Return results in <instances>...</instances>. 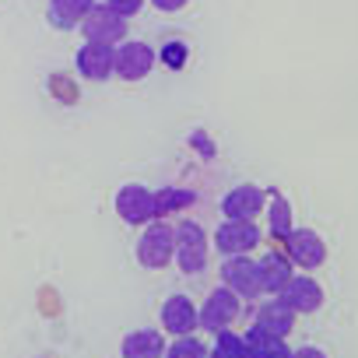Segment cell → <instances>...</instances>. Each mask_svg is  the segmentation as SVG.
Here are the masks:
<instances>
[{
  "label": "cell",
  "instance_id": "1",
  "mask_svg": "<svg viewBox=\"0 0 358 358\" xmlns=\"http://www.w3.org/2000/svg\"><path fill=\"white\" fill-rule=\"evenodd\" d=\"M292 313H316L323 302V292L313 278H288L285 285V299H281Z\"/></svg>",
  "mask_w": 358,
  "mask_h": 358
},
{
  "label": "cell",
  "instance_id": "2",
  "mask_svg": "<svg viewBox=\"0 0 358 358\" xmlns=\"http://www.w3.org/2000/svg\"><path fill=\"white\" fill-rule=\"evenodd\" d=\"M292 323H295V313L285 302H267L260 309V320H257V327L267 330V334H274V337H285L292 330Z\"/></svg>",
  "mask_w": 358,
  "mask_h": 358
},
{
  "label": "cell",
  "instance_id": "3",
  "mask_svg": "<svg viewBox=\"0 0 358 358\" xmlns=\"http://www.w3.org/2000/svg\"><path fill=\"white\" fill-rule=\"evenodd\" d=\"M236 299L232 295H225V292H218L211 302H208V309H204V327H211V330H222V327H229L232 320H236Z\"/></svg>",
  "mask_w": 358,
  "mask_h": 358
},
{
  "label": "cell",
  "instance_id": "4",
  "mask_svg": "<svg viewBox=\"0 0 358 358\" xmlns=\"http://www.w3.org/2000/svg\"><path fill=\"white\" fill-rule=\"evenodd\" d=\"M292 257L302 267H316L323 260V243L316 236H309V232H299V236H292Z\"/></svg>",
  "mask_w": 358,
  "mask_h": 358
},
{
  "label": "cell",
  "instance_id": "5",
  "mask_svg": "<svg viewBox=\"0 0 358 358\" xmlns=\"http://www.w3.org/2000/svg\"><path fill=\"white\" fill-rule=\"evenodd\" d=\"M162 355V341L158 334H130L123 344V358H158Z\"/></svg>",
  "mask_w": 358,
  "mask_h": 358
},
{
  "label": "cell",
  "instance_id": "6",
  "mask_svg": "<svg viewBox=\"0 0 358 358\" xmlns=\"http://www.w3.org/2000/svg\"><path fill=\"white\" fill-rule=\"evenodd\" d=\"M165 327L176 330V334H187V330L194 327V309H190L187 299H172V302L165 306Z\"/></svg>",
  "mask_w": 358,
  "mask_h": 358
},
{
  "label": "cell",
  "instance_id": "7",
  "mask_svg": "<svg viewBox=\"0 0 358 358\" xmlns=\"http://www.w3.org/2000/svg\"><path fill=\"white\" fill-rule=\"evenodd\" d=\"M288 278H292V274H288V264H281V260H267V264H264V278H260V281H264L271 292L285 288Z\"/></svg>",
  "mask_w": 358,
  "mask_h": 358
},
{
  "label": "cell",
  "instance_id": "8",
  "mask_svg": "<svg viewBox=\"0 0 358 358\" xmlns=\"http://www.w3.org/2000/svg\"><path fill=\"white\" fill-rule=\"evenodd\" d=\"M215 358H253V355H250V348H246L243 337L222 334V341H218V355H215Z\"/></svg>",
  "mask_w": 358,
  "mask_h": 358
},
{
  "label": "cell",
  "instance_id": "9",
  "mask_svg": "<svg viewBox=\"0 0 358 358\" xmlns=\"http://www.w3.org/2000/svg\"><path fill=\"white\" fill-rule=\"evenodd\" d=\"M169 358H204V348H201V341H194V337H179V341L169 348Z\"/></svg>",
  "mask_w": 358,
  "mask_h": 358
},
{
  "label": "cell",
  "instance_id": "10",
  "mask_svg": "<svg viewBox=\"0 0 358 358\" xmlns=\"http://www.w3.org/2000/svg\"><path fill=\"white\" fill-rule=\"evenodd\" d=\"M292 358H327V355L316 348H299V351H292Z\"/></svg>",
  "mask_w": 358,
  "mask_h": 358
}]
</instances>
